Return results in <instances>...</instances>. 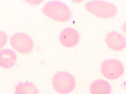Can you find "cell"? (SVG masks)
Listing matches in <instances>:
<instances>
[{"instance_id": "cell-8", "label": "cell", "mask_w": 126, "mask_h": 94, "mask_svg": "<svg viewBox=\"0 0 126 94\" xmlns=\"http://www.w3.org/2000/svg\"><path fill=\"white\" fill-rule=\"evenodd\" d=\"M17 63L16 53L11 49H2L0 51V67L2 68H10Z\"/></svg>"}, {"instance_id": "cell-10", "label": "cell", "mask_w": 126, "mask_h": 94, "mask_svg": "<svg viewBox=\"0 0 126 94\" xmlns=\"http://www.w3.org/2000/svg\"><path fill=\"white\" fill-rule=\"evenodd\" d=\"M15 94H39V90L32 82H20L15 87Z\"/></svg>"}, {"instance_id": "cell-7", "label": "cell", "mask_w": 126, "mask_h": 94, "mask_svg": "<svg viewBox=\"0 0 126 94\" xmlns=\"http://www.w3.org/2000/svg\"><path fill=\"white\" fill-rule=\"evenodd\" d=\"M59 41L63 46L66 48H72L78 44L80 41V35L76 29L72 27H66L61 31L59 35Z\"/></svg>"}, {"instance_id": "cell-6", "label": "cell", "mask_w": 126, "mask_h": 94, "mask_svg": "<svg viewBox=\"0 0 126 94\" xmlns=\"http://www.w3.org/2000/svg\"><path fill=\"white\" fill-rule=\"evenodd\" d=\"M105 42L108 48L113 51L123 50L126 48V39L122 35L117 31H110L106 35Z\"/></svg>"}, {"instance_id": "cell-11", "label": "cell", "mask_w": 126, "mask_h": 94, "mask_svg": "<svg viewBox=\"0 0 126 94\" xmlns=\"http://www.w3.org/2000/svg\"><path fill=\"white\" fill-rule=\"evenodd\" d=\"M7 42V35L4 31H0V49L5 46Z\"/></svg>"}, {"instance_id": "cell-4", "label": "cell", "mask_w": 126, "mask_h": 94, "mask_svg": "<svg viewBox=\"0 0 126 94\" xmlns=\"http://www.w3.org/2000/svg\"><path fill=\"white\" fill-rule=\"evenodd\" d=\"M102 74L110 80H115L122 76L124 73V66L117 60L110 59L102 62L100 66Z\"/></svg>"}, {"instance_id": "cell-12", "label": "cell", "mask_w": 126, "mask_h": 94, "mask_svg": "<svg viewBox=\"0 0 126 94\" xmlns=\"http://www.w3.org/2000/svg\"><path fill=\"white\" fill-rule=\"evenodd\" d=\"M122 30H123V31H124V32L126 34V22H125V23H124L123 26H122Z\"/></svg>"}, {"instance_id": "cell-5", "label": "cell", "mask_w": 126, "mask_h": 94, "mask_svg": "<svg viewBox=\"0 0 126 94\" xmlns=\"http://www.w3.org/2000/svg\"><path fill=\"white\" fill-rule=\"evenodd\" d=\"M12 47L17 52L25 54L30 53L33 49V41L25 33H16L10 38Z\"/></svg>"}, {"instance_id": "cell-1", "label": "cell", "mask_w": 126, "mask_h": 94, "mask_svg": "<svg viewBox=\"0 0 126 94\" xmlns=\"http://www.w3.org/2000/svg\"><path fill=\"white\" fill-rule=\"evenodd\" d=\"M43 13L58 22H66L72 17L69 8L65 3L58 1L47 2L43 8Z\"/></svg>"}, {"instance_id": "cell-9", "label": "cell", "mask_w": 126, "mask_h": 94, "mask_svg": "<svg viewBox=\"0 0 126 94\" xmlns=\"http://www.w3.org/2000/svg\"><path fill=\"white\" fill-rule=\"evenodd\" d=\"M111 87L106 80L98 79L94 81L90 85L91 94H110Z\"/></svg>"}, {"instance_id": "cell-3", "label": "cell", "mask_w": 126, "mask_h": 94, "mask_svg": "<svg viewBox=\"0 0 126 94\" xmlns=\"http://www.w3.org/2000/svg\"><path fill=\"white\" fill-rule=\"evenodd\" d=\"M54 90L60 94H68L74 89L76 80L71 74L65 71H60L54 74L52 79Z\"/></svg>"}, {"instance_id": "cell-2", "label": "cell", "mask_w": 126, "mask_h": 94, "mask_svg": "<svg viewBox=\"0 0 126 94\" xmlns=\"http://www.w3.org/2000/svg\"><path fill=\"white\" fill-rule=\"evenodd\" d=\"M85 9L95 17L110 19L115 17L117 8L113 4L103 1H92L85 4Z\"/></svg>"}]
</instances>
